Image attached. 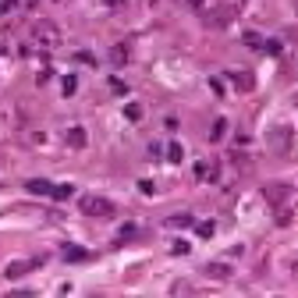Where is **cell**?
<instances>
[{
    "mask_svg": "<svg viewBox=\"0 0 298 298\" xmlns=\"http://www.w3.org/2000/svg\"><path fill=\"white\" fill-rule=\"evenodd\" d=\"M270 146L284 153V149L291 146V132H288V128H274V132H270Z\"/></svg>",
    "mask_w": 298,
    "mask_h": 298,
    "instance_id": "2",
    "label": "cell"
},
{
    "mask_svg": "<svg viewBox=\"0 0 298 298\" xmlns=\"http://www.w3.org/2000/svg\"><path fill=\"white\" fill-rule=\"evenodd\" d=\"M188 4H192V7H203V4H206V0H188Z\"/></svg>",
    "mask_w": 298,
    "mask_h": 298,
    "instance_id": "23",
    "label": "cell"
},
{
    "mask_svg": "<svg viewBox=\"0 0 298 298\" xmlns=\"http://www.w3.org/2000/svg\"><path fill=\"white\" fill-rule=\"evenodd\" d=\"M39 39H43L46 46H57V29H54V25H39Z\"/></svg>",
    "mask_w": 298,
    "mask_h": 298,
    "instance_id": "9",
    "label": "cell"
},
{
    "mask_svg": "<svg viewBox=\"0 0 298 298\" xmlns=\"http://www.w3.org/2000/svg\"><path fill=\"white\" fill-rule=\"evenodd\" d=\"M71 195H74V185H54V192H50V199H57V203L71 199Z\"/></svg>",
    "mask_w": 298,
    "mask_h": 298,
    "instance_id": "7",
    "label": "cell"
},
{
    "mask_svg": "<svg viewBox=\"0 0 298 298\" xmlns=\"http://www.w3.org/2000/svg\"><path fill=\"white\" fill-rule=\"evenodd\" d=\"M25 188H29L32 195H50V192H54V185H50V181H43V178H32V181H25Z\"/></svg>",
    "mask_w": 298,
    "mask_h": 298,
    "instance_id": "3",
    "label": "cell"
},
{
    "mask_svg": "<svg viewBox=\"0 0 298 298\" xmlns=\"http://www.w3.org/2000/svg\"><path fill=\"white\" fill-rule=\"evenodd\" d=\"M74 89H78V78L74 74H64V96H74Z\"/></svg>",
    "mask_w": 298,
    "mask_h": 298,
    "instance_id": "17",
    "label": "cell"
},
{
    "mask_svg": "<svg viewBox=\"0 0 298 298\" xmlns=\"http://www.w3.org/2000/svg\"><path fill=\"white\" fill-rule=\"evenodd\" d=\"M32 266H36V259H32V263H11V266H7V277H11V281H18V277H25Z\"/></svg>",
    "mask_w": 298,
    "mask_h": 298,
    "instance_id": "4",
    "label": "cell"
},
{
    "mask_svg": "<svg viewBox=\"0 0 298 298\" xmlns=\"http://www.w3.org/2000/svg\"><path fill=\"white\" fill-rule=\"evenodd\" d=\"M188 249H192V245H188L185 238H178V241H170V252H174V256H185Z\"/></svg>",
    "mask_w": 298,
    "mask_h": 298,
    "instance_id": "16",
    "label": "cell"
},
{
    "mask_svg": "<svg viewBox=\"0 0 298 298\" xmlns=\"http://www.w3.org/2000/svg\"><path fill=\"white\" fill-rule=\"evenodd\" d=\"M192 227L199 231V238H210V234H213V224H210V220H203V224H192Z\"/></svg>",
    "mask_w": 298,
    "mask_h": 298,
    "instance_id": "18",
    "label": "cell"
},
{
    "mask_svg": "<svg viewBox=\"0 0 298 298\" xmlns=\"http://www.w3.org/2000/svg\"><path fill=\"white\" fill-rule=\"evenodd\" d=\"M263 50H266V54H274V57H277V54H281V39H266V43H263Z\"/></svg>",
    "mask_w": 298,
    "mask_h": 298,
    "instance_id": "20",
    "label": "cell"
},
{
    "mask_svg": "<svg viewBox=\"0 0 298 298\" xmlns=\"http://www.w3.org/2000/svg\"><path fill=\"white\" fill-rule=\"evenodd\" d=\"M167 224H170V227H192V224H195V217H192V213H174Z\"/></svg>",
    "mask_w": 298,
    "mask_h": 298,
    "instance_id": "12",
    "label": "cell"
},
{
    "mask_svg": "<svg viewBox=\"0 0 298 298\" xmlns=\"http://www.w3.org/2000/svg\"><path fill=\"white\" fill-rule=\"evenodd\" d=\"M284 195H288V185H266V199L270 203H284Z\"/></svg>",
    "mask_w": 298,
    "mask_h": 298,
    "instance_id": "6",
    "label": "cell"
},
{
    "mask_svg": "<svg viewBox=\"0 0 298 298\" xmlns=\"http://www.w3.org/2000/svg\"><path fill=\"white\" fill-rule=\"evenodd\" d=\"M206 274H210V277H217V281H227V277H231V266H224V263H210V266H206Z\"/></svg>",
    "mask_w": 298,
    "mask_h": 298,
    "instance_id": "8",
    "label": "cell"
},
{
    "mask_svg": "<svg viewBox=\"0 0 298 298\" xmlns=\"http://www.w3.org/2000/svg\"><path fill=\"white\" fill-rule=\"evenodd\" d=\"M64 259H85V249H64Z\"/></svg>",
    "mask_w": 298,
    "mask_h": 298,
    "instance_id": "22",
    "label": "cell"
},
{
    "mask_svg": "<svg viewBox=\"0 0 298 298\" xmlns=\"http://www.w3.org/2000/svg\"><path fill=\"white\" fill-rule=\"evenodd\" d=\"M125 117H128V121H142V107H139V103H128V107H125Z\"/></svg>",
    "mask_w": 298,
    "mask_h": 298,
    "instance_id": "15",
    "label": "cell"
},
{
    "mask_svg": "<svg viewBox=\"0 0 298 298\" xmlns=\"http://www.w3.org/2000/svg\"><path fill=\"white\" fill-rule=\"evenodd\" d=\"M224 135H227V121L217 117V121L210 125V142H224Z\"/></svg>",
    "mask_w": 298,
    "mask_h": 298,
    "instance_id": "5",
    "label": "cell"
},
{
    "mask_svg": "<svg viewBox=\"0 0 298 298\" xmlns=\"http://www.w3.org/2000/svg\"><path fill=\"white\" fill-rule=\"evenodd\" d=\"M78 210L85 217H96V220H110L117 213V206L110 199H103V195H78Z\"/></svg>",
    "mask_w": 298,
    "mask_h": 298,
    "instance_id": "1",
    "label": "cell"
},
{
    "mask_svg": "<svg viewBox=\"0 0 298 298\" xmlns=\"http://www.w3.org/2000/svg\"><path fill=\"white\" fill-rule=\"evenodd\" d=\"M245 43H249V46H256V50H259V46H263V36H259V32H245Z\"/></svg>",
    "mask_w": 298,
    "mask_h": 298,
    "instance_id": "19",
    "label": "cell"
},
{
    "mask_svg": "<svg viewBox=\"0 0 298 298\" xmlns=\"http://www.w3.org/2000/svg\"><path fill=\"white\" fill-rule=\"evenodd\" d=\"M167 160H170V163H181V160H185V149H181V142H167Z\"/></svg>",
    "mask_w": 298,
    "mask_h": 298,
    "instance_id": "11",
    "label": "cell"
},
{
    "mask_svg": "<svg viewBox=\"0 0 298 298\" xmlns=\"http://www.w3.org/2000/svg\"><path fill=\"white\" fill-rule=\"evenodd\" d=\"M110 61H114V64H125V61H128V50H125V43H117V46L110 50Z\"/></svg>",
    "mask_w": 298,
    "mask_h": 298,
    "instance_id": "14",
    "label": "cell"
},
{
    "mask_svg": "<svg viewBox=\"0 0 298 298\" xmlns=\"http://www.w3.org/2000/svg\"><path fill=\"white\" fill-rule=\"evenodd\" d=\"M68 146H74V149L85 146V128H68Z\"/></svg>",
    "mask_w": 298,
    "mask_h": 298,
    "instance_id": "10",
    "label": "cell"
},
{
    "mask_svg": "<svg viewBox=\"0 0 298 298\" xmlns=\"http://www.w3.org/2000/svg\"><path fill=\"white\" fill-rule=\"evenodd\" d=\"M231 82H234L238 89H252V78H249L245 71H231Z\"/></svg>",
    "mask_w": 298,
    "mask_h": 298,
    "instance_id": "13",
    "label": "cell"
},
{
    "mask_svg": "<svg viewBox=\"0 0 298 298\" xmlns=\"http://www.w3.org/2000/svg\"><path fill=\"white\" fill-rule=\"evenodd\" d=\"M125 238H135V224H125V227H121V234H117V241H125Z\"/></svg>",
    "mask_w": 298,
    "mask_h": 298,
    "instance_id": "21",
    "label": "cell"
}]
</instances>
